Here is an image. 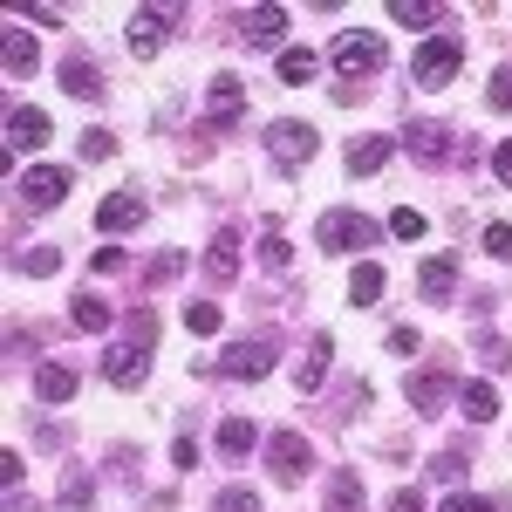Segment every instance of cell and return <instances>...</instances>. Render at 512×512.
<instances>
[{
	"label": "cell",
	"mask_w": 512,
	"mask_h": 512,
	"mask_svg": "<svg viewBox=\"0 0 512 512\" xmlns=\"http://www.w3.org/2000/svg\"><path fill=\"white\" fill-rule=\"evenodd\" d=\"M21 21H35V28H62V21H69V14H62V7H55V0H35V7H28V14H21Z\"/></svg>",
	"instance_id": "cell-42"
},
{
	"label": "cell",
	"mask_w": 512,
	"mask_h": 512,
	"mask_svg": "<svg viewBox=\"0 0 512 512\" xmlns=\"http://www.w3.org/2000/svg\"><path fill=\"white\" fill-rule=\"evenodd\" d=\"M410 403H417L424 417H437L444 403H458V383H451V376H437V369H424V376L410 383Z\"/></svg>",
	"instance_id": "cell-18"
},
{
	"label": "cell",
	"mask_w": 512,
	"mask_h": 512,
	"mask_svg": "<svg viewBox=\"0 0 512 512\" xmlns=\"http://www.w3.org/2000/svg\"><path fill=\"white\" fill-rule=\"evenodd\" d=\"M48 144V110H7V151H41Z\"/></svg>",
	"instance_id": "cell-15"
},
{
	"label": "cell",
	"mask_w": 512,
	"mask_h": 512,
	"mask_svg": "<svg viewBox=\"0 0 512 512\" xmlns=\"http://www.w3.org/2000/svg\"><path fill=\"white\" fill-rule=\"evenodd\" d=\"M451 287H458V253H431L417 267V294L424 301H451Z\"/></svg>",
	"instance_id": "cell-13"
},
{
	"label": "cell",
	"mask_w": 512,
	"mask_h": 512,
	"mask_svg": "<svg viewBox=\"0 0 512 512\" xmlns=\"http://www.w3.org/2000/svg\"><path fill=\"white\" fill-rule=\"evenodd\" d=\"M35 396H41V403H55V410H62V403H76V369L41 362V369H35Z\"/></svg>",
	"instance_id": "cell-19"
},
{
	"label": "cell",
	"mask_w": 512,
	"mask_h": 512,
	"mask_svg": "<svg viewBox=\"0 0 512 512\" xmlns=\"http://www.w3.org/2000/svg\"><path fill=\"white\" fill-rule=\"evenodd\" d=\"M458 62H465V48H458V41H444V35H431L424 48H417V62H410V76L424 82V89H444V82L458 76Z\"/></svg>",
	"instance_id": "cell-7"
},
{
	"label": "cell",
	"mask_w": 512,
	"mask_h": 512,
	"mask_svg": "<svg viewBox=\"0 0 512 512\" xmlns=\"http://www.w3.org/2000/svg\"><path fill=\"white\" fill-rule=\"evenodd\" d=\"M0 62H7V76H28V69L41 62V48L21 35V28H7V41H0Z\"/></svg>",
	"instance_id": "cell-25"
},
{
	"label": "cell",
	"mask_w": 512,
	"mask_h": 512,
	"mask_svg": "<svg viewBox=\"0 0 512 512\" xmlns=\"http://www.w3.org/2000/svg\"><path fill=\"white\" fill-rule=\"evenodd\" d=\"M328 512H362V478H355V472L328 478Z\"/></svg>",
	"instance_id": "cell-29"
},
{
	"label": "cell",
	"mask_w": 512,
	"mask_h": 512,
	"mask_svg": "<svg viewBox=\"0 0 512 512\" xmlns=\"http://www.w3.org/2000/svg\"><path fill=\"white\" fill-rule=\"evenodd\" d=\"M328 362H335V335H315V342H308V355H301V369H294V390L315 396L321 376H328Z\"/></svg>",
	"instance_id": "cell-16"
},
{
	"label": "cell",
	"mask_w": 512,
	"mask_h": 512,
	"mask_svg": "<svg viewBox=\"0 0 512 512\" xmlns=\"http://www.w3.org/2000/svg\"><path fill=\"white\" fill-rule=\"evenodd\" d=\"M233 117H246V82L219 76L205 89V130H233Z\"/></svg>",
	"instance_id": "cell-10"
},
{
	"label": "cell",
	"mask_w": 512,
	"mask_h": 512,
	"mask_svg": "<svg viewBox=\"0 0 512 512\" xmlns=\"http://www.w3.org/2000/svg\"><path fill=\"white\" fill-rule=\"evenodd\" d=\"M478 362H485V369H506V362H512V342H499V335H478Z\"/></svg>",
	"instance_id": "cell-38"
},
{
	"label": "cell",
	"mask_w": 512,
	"mask_h": 512,
	"mask_svg": "<svg viewBox=\"0 0 512 512\" xmlns=\"http://www.w3.org/2000/svg\"><path fill=\"white\" fill-rule=\"evenodd\" d=\"M390 239H424V212L396 205V212H390Z\"/></svg>",
	"instance_id": "cell-36"
},
{
	"label": "cell",
	"mask_w": 512,
	"mask_h": 512,
	"mask_svg": "<svg viewBox=\"0 0 512 512\" xmlns=\"http://www.w3.org/2000/svg\"><path fill=\"white\" fill-rule=\"evenodd\" d=\"M485 103H492V110H512V62H506L492 82H485Z\"/></svg>",
	"instance_id": "cell-39"
},
{
	"label": "cell",
	"mask_w": 512,
	"mask_h": 512,
	"mask_svg": "<svg viewBox=\"0 0 512 512\" xmlns=\"http://www.w3.org/2000/svg\"><path fill=\"white\" fill-rule=\"evenodd\" d=\"M151 328H158V321L137 308V315H130V342H137V349H151Z\"/></svg>",
	"instance_id": "cell-44"
},
{
	"label": "cell",
	"mask_w": 512,
	"mask_h": 512,
	"mask_svg": "<svg viewBox=\"0 0 512 512\" xmlns=\"http://www.w3.org/2000/svg\"><path fill=\"white\" fill-rule=\"evenodd\" d=\"M267 472H274V485H301V478L315 472L308 437H301V431H274V437H267Z\"/></svg>",
	"instance_id": "cell-4"
},
{
	"label": "cell",
	"mask_w": 512,
	"mask_h": 512,
	"mask_svg": "<svg viewBox=\"0 0 512 512\" xmlns=\"http://www.w3.org/2000/svg\"><path fill=\"white\" fill-rule=\"evenodd\" d=\"M69 321H76L82 335H103V328H110V301H96V294H76V301H69Z\"/></svg>",
	"instance_id": "cell-26"
},
{
	"label": "cell",
	"mask_w": 512,
	"mask_h": 512,
	"mask_svg": "<svg viewBox=\"0 0 512 512\" xmlns=\"http://www.w3.org/2000/svg\"><path fill=\"white\" fill-rule=\"evenodd\" d=\"M315 123H301V117H280L267 123V151H274V164H287V171H301V164L315 158Z\"/></svg>",
	"instance_id": "cell-5"
},
{
	"label": "cell",
	"mask_w": 512,
	"mask_h": 512,
	"mask_svg": "<svg viewBox=\"0 0 512 512\" xmlns=\"http://www.w3.org/2000/svg\"><path fill=\"white\" fill-rule=\"evenodd\" d=\"M69 171L62 164H35V171H21V205H35V212H48V205H62L69 198Z\"/></svg>",
	"instance_id": "cell-8"
},
{
	"label": "cell",
	"mask_w": 512,
	"mask_h": 512,
	"mask_svg": "<svg viewBox=\"0 0 512 512\" xmlns=\"http://www.w3.org/2000/svg\"><path fill=\"white\" fill-rule=\"evenodd\" d=\"M178 28H185V7H164V0L137 7V14H130V55H137V62H151Z\"/></svg>",
	"instance_id": "cell-1"
},
{
	"label": "cell",
	"mask_w": 512,
	"mask_h": 512,
	"mask_svg": "<svg viewBox=\"0 0 512 512\" xmlns=\"http://www.w3.org/2000/svg\"><path fill=\"white\" fill-rule=\"evenodd\" d=\"M260 260H267L274 274H287V239H280V226H267V233H260Z\"/></svg>",
	"instance_id": "cell-37"
},
{
	"label": "cell",
	"mask_w": 512,
	"mask_h": 512,
	"mask_svg": "<svg viewBox=\"0 0 512 512\" xmlns=\"http://www.w3.org/2000/svg\"><path fill=\"white\" fill-rule=\"evenodd\" d=\"M212 444H219V458H246V451H253V444H260V431H253V424H246V417H226V424H219V437H212Z\"/></svg>",
	"instance_id": "cell-21"
},
{
	"label": "cell",
	"mask_w": 512,
	"mask_h": 512,
	"mask_svg": "<svg viewBox=\"0 0 512 512\" xmlns=\"http://www.w3.org/2000/svg\"><path fill=\"white\" fill-rule=\"evenodd\" d=\"M437 512H499L492 506V499H478V492H465V485H458V492H451V499H444V506Z\"/></svg>",
	"instance_id": "cell-40"
},
{
	"label": "cell",
	"mask_w": 512,
	"mask_h": 512,
	"mask_svg": "<svg viewBox=\"0 0 512 512\" xmlns=\"http://www.w3.org/2000/svg\"><path fill=\"white\" fill-rule=\"evenodd\" d=\"M280 82H287V89L315 82V55H308V48H287V55H280Z\"/></svg>",
	"instance_id": "cell-30"
},
{
	"label": "cell",
	"mask_w": 512,
	"mask_h": 512,
	"mask_svg": "<svg viewBox=\"0 0 512 512\" xmlns=\"http://www.w3.org/2000/svg\"><path fill=\"white\" fill-rule=\"evenodd\" d=\"M171 465H178V472H192V465H198V444H192V437H178V444H171Z\"/></svg>",
	"instance_id": "cell-45"
},
{
	"label": "cell",
	"mask_w": 512,
	"mask_h": 512,
	"mask_svg": "<svg viewBox=\"0 0 512 512\" xmlns=\"http://www.w3.org/2000/svg\"><path fill=\"white\" fill-rule=\"evenodd\" d=\"M185 328H192V335H219V328H226L219 301H192V308H185Z\"/></svg>",
	"instance_id": "cell-32"
},
{
	"label": "cell",
	"mask_w": 512,
	"mask_h": 512,
	"mask_svg": "<svg viewBox=\"0 0 512 512\" xmlns=\"http://www.w3.org/2000/svg\"><path fill=\"white\" fill-rule=\"evenodd\" d=\"M383 35H335V48H328V62L342 69V76H376L383 69Z\"/></svg>",
	"instance_id": "cell-6"
},
{
	"label": "cell",
	"mask_w": 512,
	"mask_h": 512,
	"mask_svg": "<svg viewBox=\"0 0 512 512\" xmlns=\"http://www.w3.org/2000/svg\"><path fill=\"white\" fill-rule=\"evenodd\" d=\"M383 349H396V355H417V349H424V335H417V328H403V321H396L390 335H383Z\"/></svg>",
	"instance_id": "cell-41"
},
{
	"label": "cell",
	"mask_w": 512,
	"mask_h": 512,
	"mask_svg": "<svg viewBox=\"0 0 512 512\" xmlns=\"http://www.w3.org/2000/svg\"><path fill=\"white\" fill-rule=\"evenodd\" d=\"M465 465H472L465 451H437V458H431V478H437V485H451V492H458V485H465Z\"/></svg>",
	"instance_id": "cell-31"
},
{
	"label": "cell",
	"mask_w": 512,
	"mask_h": 512,
	"mask_svg": "<svg viewBox=\"0 0 512 512\" xmlns=\"http://www.w3.org/2000/svg\"><path fill=\"white\" fill-rule=\"evenodd\" d=\"M205 274H212V280H233L239 274V233H219L212 246H205Z\"/></svg>",
	"instance_id": "cell-23"
},
{
	"label": "cell",
	"mask_w": 512,
	"mask_h": 512,
	"mask_svg": "<svg viewBox=\"0 0 512 512\" xmlns=\"http://www.w3.org/2000/svg\"><path fill=\"white\" fill-rule=\"evenodd\" d=\"M403 151L437 171V164H451V151H458V130L437 123V117H417V123H403Z\"/></svg>",
	"instance_id": "cell-3"
},
{
	"label": "cell",
	"mask_w": 512,
	"mask_h": 512,
	"mask_svg": "<svg viewBox=\"0 0 512 512\" xmlns=\"http://www.w3.org/2000/svg\"><path fill=\"white\" fill-rule=\"evenodd\" d=\"M376 233H383V226H376L369 212H321V226H315L321 253H369Z\"/></svg>",
	"instance_id": "cell-2"
},
{
	"label": "cell",
	"mask_w": 512,
	"mask_h": 512,
	"mask_svg": "<svg viewBox=\"0 0 512 512\" xmlns=\"http://www.w3.org/2000/svg\"><path fill=\"white\" fill-rule=\"evenodd\" d=\"M485 253L492 260H512V226H485Z\"/></svg>",
	"instance_id": "cell-43"
},
{
	"label": "cell",
	"mask_w": 512,
	"mask_h": 512,
	"mask_svg": "<svg viewBox=\"0 0 512 512\" xmlns=\"http://www.w3.org/2000/svg\"><path fill=\"white\" fill-rule=\"evenodd\" d=\"M96 274H123V246H96Z\"/></svg>",
	"instance_id": "cell-47"
},
{
	"label": "cell",
	"mask_w": 512,
	"mask_h": 512,
	"mask_svg": "<svg viewBox=\"0 0 512 512\" xmlns=\"http://www.w3.org/2000/svg\"><path fill=\"white\" fill-rule=\"evenodd\" d=\"M212 512H260V492H253V485H226V492L212 499Z\"/></svg>",
	"instance_id": "cell-33"
},
{
	"label": "cell",
	"mask_w": 512,
	"mask_h": 512,
	"mask_svg": "<svg viewBox=\"0 0 512 512\" xmlns=\"http://www.w3.org/2000/svg\"><path fill=\"white\" fill-rule=\"evenodd\" d=\"M396 144H403V137H362V144H349V178H369V171H383V164L396 158Z\"/></svg>",
	"instance_id": "cell-17"
},
{
	"label": "cell",
	"mask_w": 512,
	"mask_h": 512,
	"mask_svg": "<svg viewBox=\"0 0 512 512\" xmlns=\"http://www.w3.org/2000/svg\"><path fill=\"white\" fill-rule=\"evenodd\" d=\"M274 362H280V335H253V342H239V349L226 355V376H239V383H260Z\"/></svg>",
	"instance_id": "cell-9"
},
{
	"label": "cell",
	"mask_w": 512,
	"mask_h": 512,
	"mask_svg": "<svg viewBox=\"0 0 512 512\" xmlns=\"http://www.w3.org/2000/svg\"><path fill=\"white\" fill-rule=\"evenodd\" d=\"M103 376H110L117 390H137V383L151 376V355H144V349H130V342H123V349H110V355H103Z\"/></svg>",
	"instance_id": "cell-14"
},
{
	"label": "cell",
	"mask_w": 512,
	"mask_h": 512,
	"mask_svg": "<svg viewBox=\"0 0 512 512\" xmlns=\"http://www.w3.org/2000/svg\"><path fill=\"white\" fill-rule=\"evenodd\" d=\"M390 512H424V499L410 492V485H396V499H390Z\"/></svg>",
	"instance_id": "cell-48"
},
{
	"label": "cell",
	"mask_w": 512,
	"mask_h": 512,
	"mask_svg": "<svg viewBox=\"0 0 512 512\" xmlns=\"http://www.w3.org/2000/svg\"><path fill=\"white\" fill-rule=\"evenodd\" d=\"M458 410H465L472 424H492V417H499V390H492V383H465V390H458Z\"/></svg>",
	"instance_id": "cell-24"
},
{
	"label": "cell",
	"mask_w": 512,
	"mask_h": 512,
	"mask_svg": "<svg viewBox=\"0 0 512 512\" xmlns=\"http://www.w3.org/2000/svg\"><path fill=\"white\" fill-rule=\"evenodd\" d=\"M0 485H7V492L21 485V451H0Z\"/></svg>",
	"instance_id": "cell-46"
},
{
	"label": "cell",
	"mask_w": 512,
	"mask_h": 512,
	"mask_svg": "<svg viewBox=\"0 0 512 512\" xmlns=\"http://www.w3.org/2000/svg\"><path fill=\"white\" fill-rule=\"evenodd\" d=\"M55 267H62V253H55V246H28V253H21V274H35V280H48Z\"/></svg>",
	"instance_id": "cell-34"
},
{
	"label": "cell",
	"mask_w": 512,
	"mask_h": 512,
	"mask_svg": "<svg viewBox=\"0 0 512 512\" xmlns=\"http://www.w3.org/2000/svg\"><path fill=\"white\" fill-rule=\"evenodd\" d=\"M390 21H403V28H431V21H444V7H437V0H390Z\"/></svg>",
	"instance_id": "cell-27"
},
{
	"label": "cell",
	"mask_w": 512,
	"mask_h": 512,
	"mask_svg": "<svg viewBox=\"0 0 512 512\" xmlns=\"http://www.w3.org/2000/svg\"><path fill=\"white\" fill-rule=\"evenodd\" d=\"M89 499H96V478L82 472V465H69V472H62V506H69V512H89Z\"/></svg>",
	"instance_id": "cell-28"
},
{
	"label": "cell",
	"mask_w": 512,
	"mask_h": 512,
	"mask_svg": "<svg viewBox=\"0 0 512 512\" xmlns=\"http://www.w3.org/2000/svg\"><path fill=\"white\" fill-rule=\"evenodd\" d=\"M62 89H69V96H82V103H96V96H103V76H96L82 55H69V62H62Z\"/></svg>",
	"instance_id": "cell-22"
},
{
	"label": "cell",
	"mask_w": 512,
	"mask_h": 512,
	"mask_svg": "<svg viewBox=\"0 0 512 512\" xmlns=\"http://www.w3.org/2000/svg\"><path fill=\"white\" fill-rule=\"evenodd\" d=\"M82 158L110 164V158H117V137H110V130H82Z\"/></svg>",
	"instance_id": "cell-35"
},
{
	"label": "cell",
	"mask_w": 512,
	"mask_h": 512,
	"mask_svg": "<svg viewBox=\"0 0 512 512\" xmlns=\"http://www.w3.org/2000/svg\"><path fill=\"white\" fill-rule=\"evenodd\" d=\"M492 171H499V185H512V144H499V151H492Z\"/></svg>",
	"instance_id": "cell-49"
},
{
	"label": "cell",
	"mask_w": 512,
	"mask_h": 512,
	"mask_svg": "<svg viewBox=\"0 0 512 512\" xmlns=\"http://www.w3.org/2000/svg\"><path fill=\"white\" fill-rule=\"evenodd\" d=\"M239 35L253 41V48H274V41L287 35V7H274V0H260V7H239Z\"/></svg>",
	"instance_id": "cell-11"
},
{
	"label": "cell",
	"mask_w": 512,
	"mask_h": 512,
	"mask_svg": "<svg viewBox=\"0 0 512 512\" xmlns=\"http://www.w3.org/2000/svg\"><path fill=\"white\" fill-rule=\"evenodd\" d=\"M144 212H151V205H144L137 192H110L103 205H96V226H103V233H137Z\"/></svg>",
	"instance_id": "cell-12"
},
{
	"label": "cell",
	"mask_w": 512,
	"mask_h": 512,
	"mask_svg": "<svg viewBox=\"0 0 512 512\" xmlns=\"http://www.w3.org/2000/svg\"><path fill=\"white\" fill-rule=\"evenodd\" d=\"M383 287H390V274H383L376 260H362V267L349 274V301H355V308H376V301H383Z\"/></svg>",
	"instance_id": "cell-20"
}]
</instances>
